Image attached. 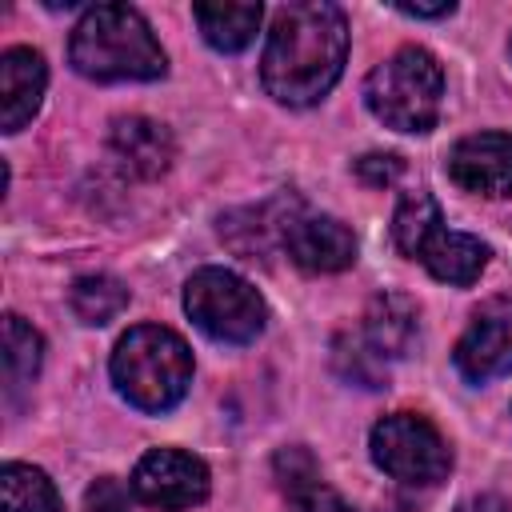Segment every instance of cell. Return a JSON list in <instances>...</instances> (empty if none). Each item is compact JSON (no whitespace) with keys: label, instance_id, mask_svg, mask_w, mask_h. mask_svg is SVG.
<instances>
[{"label":"cell","instance_id":"obj_21","mask_svg":"<svg viewBox=\"0 0 512 512\" xmlns=\"http://www.w3.org/2000/svg\"><path fill=\"white\" fill-rule=\"evenodd\" d=\"M68 304H72L76 320H84V324H108V320H116L128 308V288L116 276H108V272H92V276L72 280Z\"/></svg>","mask_w":512,"mask_h":512},{"label":"cell","instance_id":"obj_20","mask_svg":"<svg viewBox=\"0 0 512 512\" xmlns=\"http://www.w3.org/2000/svg\"><path fill=\"white\" fill-rule=\"evenodd\" d=\"M0 508L4 512H60V496L40 468L12 460L0 472Z\"/></svg>","mask_w":512,"mask_h":512},{"label":"cell","instance_id":"obj_1","mask_svg":"<svg viewBox=\"0 0 512 512\" xmlns=\"http://www.w3.org/2000/svg\"><path fill=\"white\" fill-rule=\"evenodd\" d=\"M348 56V20L328 0L284 4L272 20L260 80L272 100L288 108H308L332 92Z\"/></svg>","mask_w":512,"mask_h":512},{"label":"cell","instance_id":"obj_15","mask_svg":"<svg viewBox=\"0 0 512 512\" xmlns=\"http://www.w3.org/2000/svg\"><path fill=\"white\" fill-rule=\"evenodd\" d=\"M420 260H424V268L440 280V284H472L480 272H484V264H488V244H480L476 236H468V232H448V228H440L428 244H424V252H420Z\"/></svg>","mask_w":512,"mask_h":512},{"label":"cell","instance_id":"obj_24","mask_svg":"<svg viewBox=\"0 0 512 512\" xmlns=\"http://www.w3.org/2000/svg\"><path fill=\"white\" fill-rule=\"evenodd\" d=\"M84 512H132L128 492L116 476H100L92 480V488L84 492Z\"/></svg>","mask_w":512,"mask_h":512},{"label":"cell","instance_id":"obj_22","mask_svg":"<svg viewBox=\"0 0 512 512\" xmlns=\"http://www.w3.org/2000/svg\"><path fill=\"white\" fill-rule=\"evenodd\" d=\"M332 364L336 372L356 384V388H384L388 384V368H384V356L368 344V340H356V336H340L332 344Z\"/></svg>","mask_w":512,"mask_h":512},{"label":"cell","instance_id":"obj_16","mask_svg":"<svg viewBox=\"0 0 512 512\" xmlns=\"http://www.w3.org/2000/svg\"><path fill=\"white\" fill-rule=\"evenodd\" d=\"M192 16L216 52H244L260 28L264 8L260 4H196Z\"/></svg>","mask_w":512,"mask_h":512},{"label":"cell","instance_id":"obj_9","mask_svg":"<svg viewBox=\"0 0 512 512\" xmlns=\"http://www.w3.org/2000/svg\"><path fill=\"white\" fill-rule=\"evenodd\" d=\"M284 252L304 272H344L356 264V236L336 216L296 212L284 228Z\"/></svg>","mask_w":512,"mask_h":512},{"label":"cell","instance_id":"obj_10","mask_svg":"<svg viewBox=\"0 0 512 512\" xmlns=\"http://www.w3.org/2000/svg\"><path fill=\"white\" fill-rule=\"evenodd\" d=\"M448 176L476 196H512V136L476 132L452 144Z\"/></svg>","mask_w":512,"mask_h":512},{"label":"cell","instance_id":"obj_13","mask_svg":"<svg viewBox=\"0 0 512 512\" xmlns=\"http://www.w3.org/2000/svg\"><path fill=\"white\" fill-rule=\"evenodd\" d=\"M272 472H276V484L284 492L288 512H352L344 504V496L320 480V468H316L308 448H300V444L280 448L272 460Z\"/></svg>","mask_w":512,"mask_h":512},{"label":"cell","instance_id":"obj_18","mask_svg":"<svg viewBox=\"0 0 512 512\" xmlns=\"http://www.w3.org/2000/svg\"><path fill=\"white\" fill-rule=\"evenodd\" d=\"M40 360H44L40 332L24 316L8 312L4 316V388H8V396L24 392L32 384V376L40 372Z\"/></svg>","mask_w":512,"mask_h":512},{"label":"cell","instance_id":"obj_25","mask_svg":"<svg viewBox=\"0 0 512 512\" xmlns=\"http://www.w3.org/2000/svg\"><path fill=\"white\" fill-rule=\"evenodd\" d=\"M456 512H512V504L504 496H496V492H476V496L460 500Z\"/></svg>","mask_w":512,"mask_h":512},{"label":"cell","instance_id":"obj_8","mask_svg":"<svg viewBox=\"0 0 512 512\" xmlns=\"http://www.w3.org/2000/svg\"><path fill=\"white\" fill-rule=\"evenodd\" d=\"M456 368L472 384L512 372V296H492L472 312L464 336L456 340Z\"/></svg>","mask_w":512,"mask_h":512},{"label":"cell","instance_id":"obj_11","mask_svg":"<svg viewBox=\"0 0 512 512\" xmlns=\"http://www.w3.org/2000/svg\"><path fill=\"white\" fill-rule=\"evenodd\" d=\"M48 88V68L44 56L36 48H8L0 56V128L4 132H20Z\"/></svg>","mask_w":512,"mask_h":512},{"label":"cell","instance_id":"obj_3","mask_svg":"<svg viewBox=\"0 0 512 512\" xmlns=\"http://www.w3.org/2000/svg\"><path fill=\"white\" fill-rule=\"evenodd\" d=\"M112 380L140 412H168L192 384V352L164 324H136L112 352Z\"/></svg>","mask_w":512,"mask_h":512},{"label":"cell","instance_id":"obj_7","mask_svg":"<svg viewBox=\"0 0 512 512\" xmlns=\"http://www.w3.org/2000/svg\"><path fill=\"white\" fill-rule=\"evenodd\" d=\"M208 488H212V476L204 460L180 448H152L140 456L132 472V492L160 512H184L208 500Z\"/></svg>","mask_w":512,"mask_h":512},{"label":"cell","instance_id":"obj_2","mask_svg":"<svg viewBox=\"0 0 512 512\" xmlns=\"http://www.w3.org/2000/svg\"><path fill=\"white\" fill-rule=\"evenodd\" d=\"M68 60L88 80H160L168 60L132 4L88 8L68 40Z\"/></svg>","mask_w":512,"mask_h":512},{"label":"cell","instance_id":"obj_6","mask_svg":"<svg viewBox=\"0 0 512 512\" xmlns=\"http://www.w3.org/2000/svg\"><path fill=\"white\" fill-rule=\"evenodd\" d=\"M372 460L400 484H440L452 468V448L428 416L392 412L372 428Z\"/></svg>","mask_w":512,"mask_h":512},{"label":"cell","instance_id":"obj_4","mask_svg":"<svg viewBox=\"0 0 512 512\" xmlns=\"http://www.w3.org/2000/svg\"><path fill=\"white\" fill-rule=\"evenodd\" d=\"M444 72L428 48H396L384 64H376L364 80L368 112L396 132H428L440 116Z\"/></svg>","mask_w":512,"mask_h":512},{"label":"cell","instance_id":"obj_12","mask_svg":"<svg viewBox=\"0 0 512 512\" xmlns=\"http://www.w3.org/2000/svg\"><path fill=\"white\" fill-rule=\"evenodd\" d=\"M108 148L116 156V164L140 180H152L160 172H168L172 156H176V144H172V132L148 116H120L108 132Z\"/></svg>","mask_w":512,"mask_h":512},{"label":"cell","instance_id":"obj_14","mask_svg":"<svg viewBox=\"0 0 512 512\" xmlns=\"http://www.w3.org/2000/svg\"><path fill=\"white\" fill-rule=\"evenodd\" d=\"M416 336H420L416 300H408L404 292H380V296H372V304L364 312V340L380 356H408L412 344H416Z\"/></svg>","mask_w":512,"mask_h":512},{"label":"cell","instance_id":"obj_5","mask_svg":"<svg viewBox=\"0 0 512 512\" xmlns=\"http://www.w3.org/2000/svg\"><path fill=\"white\" fill-rule=\"evenodd\" d=\"M184 308L200 332L220 344H248L264 332V300L260 292L228 272V268H200L184 284Z\"/></svg>","mask_w":512,"mask_h":512},{"label":"cell","instance_id":"obj_17","mask_svg":"<svg viewBox=\"0 0 512 512\" xmlns=\"http://www.w3.org/2000/svg\"><path fill=\"white\" fill-rule=\"evenodd\" d=\"M276 212V204H260V208H240V212H232V216H224L220 220V232H224V240L240 252V256H248V260H264L268 252H272V244L280 240L284 244V228H288V216H272Z\"/></svg>","mask_w":512,"mask_h":512},{"label":"cell","instance_id":"obj_23","mask_svg":"<svg viewBox=\"0 0 512 512\" xmlns=\"http://www.w3.org/2000/svg\"><path fill=\"white\" fill-rule=\"evenodd\" d=\"M404 172V160L396 152H368L356 160V176L368 184V188H388L396 176Z\"/></svg>","mask_w":512,"mask_h":512},{"label":"cell","instance_id":"obj_26","mask_svg":"<svg viewBox=\"0 0 512 512\" xmlns=\"http://www.w3.org/2000/svg\"><path fill=\"white\" fill-rule=\"evenodd\" d=\"M456 4L452 0H440V4H400L404 16H448Z\"/></svg>","mask_w":512,"mask_h":512},{"label":"cell","instance_id":"obj_19","mask_svg":"<svg viewBox=\"0 0 512 512\" xmlns=\"http://www.w3.org/2000/svg\"><path fill=\"white\" fill-rule=\"evenodd\" d=\"M444 228V216H440V204L428 196V192H404L400 204H396V216H392V240L404 256L420 260L424 244Z\"/></svg>","mask_w":512,"mask_h":512}]
</instances>
